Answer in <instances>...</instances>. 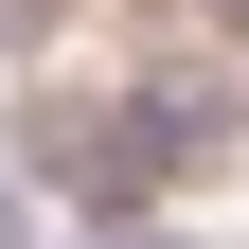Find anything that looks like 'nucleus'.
<instances>
[{
    "label": "nucleus",
    "instance_id": "1",
    "mask_svg": "<svg viewBox=\"0 0 249 249\" xmlns=\"http://www.w3.org/2000/svg\"><path fill=\"white\" fill-rule=\"evenodd\" d=\"M0 249H36V178H0Z\"/></svg>",
    "mask_w": 249,
    "mask_h": 249
},
{
    "label": "nucleus",
    "instance_id": "2",
    "mask_svg": "<svg viewBox=\"0 0 249 249\" xmlns=\"http://www.w3.org/2000/svg\"><path fill=\"white\" fill-rule=\"evenodd\" d=\"M89 249H196V231H142V213H124V231H89Z\"/></svg>",
    "mask_w": 249,
    "mask_h": 249
}]
</instances>
